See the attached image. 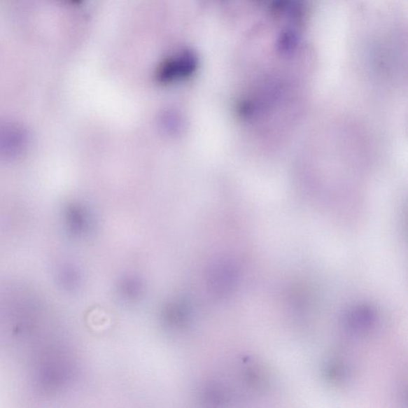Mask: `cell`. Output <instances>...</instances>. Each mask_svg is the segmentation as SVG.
<instances>
[{
    "label": "cell",
    "instance_id": "7a4b0ae2",
    "mask_svg": "<svg viewBox=\"0 0 408 408\" xmlns=\"http://www.w3.org/2000/svg\"><path fill=\"white\" fill-rule=\"evenodd\" d=\"M197 64V57L192 50H181L163 61L158 69L157 78L164 83L185 78L195 71Z\"/></svg>",
    "mask_w": 408,
    "mask_h": 408
},
{
    "label": "cell",
    "instance_id": "6da1fadb",
    "mask_svg": "<svg viewBox=\"0 0 408 408\" xmlns=\"http://www.w3.org/2000/svg\"><path fill=\"white\" fill-rule=\"evenodd\" d=\"M30 136L24 125L0 119V160H14L24 156Z\"/></svg>",
    "mask_w": 408,
    "mask_h": 408
}]
</instances>
